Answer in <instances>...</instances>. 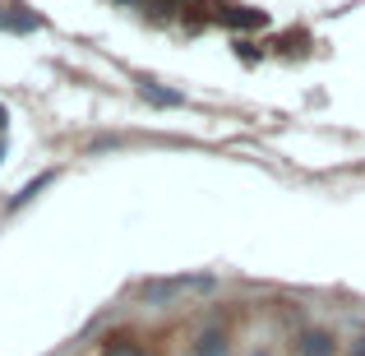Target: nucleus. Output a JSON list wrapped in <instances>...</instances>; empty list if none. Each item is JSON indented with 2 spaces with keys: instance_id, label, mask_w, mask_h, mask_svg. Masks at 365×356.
<instances>
[{
  "instance_id": "f257e3e1",
  "label": "nucleus",
  "mask_w": 365,
  "mask_h": 356,
  "mask_svg": "<svg viewBox=\"0 0 365 356\" xmlns=\"http://www.w3.org/2000/svg\"><path fill=\"white\" fill-rule=\"evenodd\" d=\"M296 356H333V333L305 329L301 338H296Z\"/></svg>"
},
{
  "instance_id": "f03ea898",
  "label": "nucleus",
  "mask_w": 365,
  "mask_h": 356,
  "mask_svg": "<svg viewBox=\"0 0 365 356\" xmlns=\"http://www.w3.org/2000/svg\"><path fill=\"white\" fill-rule=\"evenodd\" d=\"M195 356H227V333L222 329H204L195 342Z\"/></svg>"
},
{
  "instance_id": "7ed1b4c3",
  "label": "nucleus",
  "mask_w": 365,
  "mask_h": 356,
  "mask_svg": "<svg viewBox=\"0 0 365 356\" xmlns=\"http://www.w3.org/2000/svg\"><path fill=\"white\" fill-rule=\"evenodd\" d=\"M102 356H148V352H143V347H139V342H130V338H120V342H111V347H107V352H102Z\"/></svg>"
},
{
  "instance_id": "20e7f679",
  "label": "nucleus",
  "mask_w": 365,
  "mask_h": 356,
  "mask_svg": "<svg viewBox=\"0 0 365 356\" xmlns=\"http://www.w3.org/2000/svg\"><path fill=\"white\" fill-rule=\"evenodd\" d=\"M351 356H365V333H361L356 342H351Z\"/></svg>"
}]
</instances>
